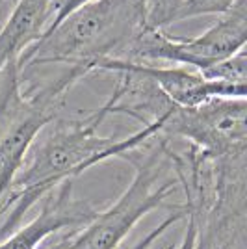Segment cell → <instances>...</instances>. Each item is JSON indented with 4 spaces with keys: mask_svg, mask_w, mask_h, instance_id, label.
Wrapping results in <instances>:
<instances>
[{
    "mask_svg": "<svg viewBox=\"0 0 247 249\" xmlns=\"http://www.w3.org/2000/svg\"><path fill=\"white\" fill-rule=\"evenodd\" d=\"M147 30L145 0H95L41 36L17 65L21 73L34 65H63L88 76L101 60H124Z\"/></svg>",
    "mask_w": 247,
    "mask_h": 249,
    "instance_id": "2",
    "label": "cell"
},
{
    "mask_svg": "<svg viewBox=\"0 0 247 249\" xmlns=\"http://www.w3.org/2000/svg\"><path fill=\"white\" fill-rule=\"evenodd\" d=\"M95 216L97 210L88 201L72 197V180H67L45 197L39 214L30 223L0 240V249H37L47 238L65 229H82Z\"/></svg>",
    "mask_w": 247,
    "mask_h": 249,
    "instance_id": "8",
    "label": "cell"
},
{
    "mask_svg": "<svg viewBox=\"0 0 247 249\" xmlns=\"http://www.w3.org/2000/svg\"><path fill=\"white\" fill-rule=\"evenodd\" d=\"M78 229H69L67 232H58V236L47 238L37 249H72V242Z\"/></svg>",
    "mask_w": 247,
    "mask_h": 249,
    "instance_id": "16",
    "label": "cell"
},
{
    "mask_svg": "<svg viewBox=\"0 0 247 249\" xmlns=\"http://www.w3.org/2000/svg\"><path fill=\"white\" fill-rule=\"evenodd\" d=\"M132 71L149 78L178 108H195L214 99H247V86L206 80L203 74L182 65H151L121 58H108L93 65L91 73Z\"/></svg>",
    "mask_w": 247,
    "mask_h": 249,
    "instance_id": "7",
    "label": "cell"
},
{
    "mask_svg": "<svg viewBox=\"0 0 247 249\" xmlns=\"http://www.w3.org/2000/svg\"><path fill=\"white\" fill-rule=\"evenodd\" d=\"M182 0H145V22L149 30H165L176 22Z\"/></svg>",
    "mask_w": 247,
    "mask_h": 249,
    "instance_id": "11",
    "label": "cell"
},
{
    "mask_svg": "<svg viewBox=\"0 0 247 249\" xmlns=\"http://www.w3.org/2000/svg\"><path fill=\"white\" fill-rule=\"evenodd\" d=\"M95 0H54L52 4V15H51V22L47 26L45 34H49L51 30H54L63 19H67L71 13H74L76 10H80L82 6H88ZM43 34V36H45Z\"/></svg>",
    "mask_w": 247,
    "mask_h": 249,
    "instance_id": "14",
    "label": "cell"
},
{
    "mask_svg": "<svg viewBox=\"0 0 247 249\" xmlns=\"http://www.w3.org/2000/svg\"><path fill=\"white\" fill-rule=\"evenodd\" d=\"M171 110L123 140L99 136V126L110 115V101L86 117L56 121L32 151L28 164L21 167L0 205V240L21 227L22 218L60 184L110 158H123L160 134Z\"/></svg>",
    "mask_w": 247,
    "mask_h": 249,
    "instance_id": "1",
    "label": "cell"
},
{
    "mask_svg": "<svg viewBox=\"0 0 247 249\" xmlns=\"http://www.w3.org/2000/svg\"><path fill=\"white\" fill-rule=\"evenodd\" d=\"M0 80V205L10 194L37 136L56 119V112L71 89L60 74L39 89H24L17 63L2 71Z\"/></svg>",
    "mask_w": 247,
    "mask_h": 249,
    "instance_id": "3",
    "label": "cell"
},
{
    "mask_svg": "<svg viewBox=\"0 0 247 249\" xmlns=\"http://www.w3.org/2000/svg\"><path fill=\"white\" fill-rule=\"evenodd\" d=\"M6 2H13V0H0V6H4Z\"/></svg>",
    "mask_w": 247,
    "mask_h": 249,
    "instance_id": "17",
    "label": "cell"
},
{
    "mask_svg": "<svg viewBox=\"0 0 247 249\" xmlns=\"http://www.w3.org/2000/svg\"><path fill=\"white\" fill-rule=\"evenodd\" d=\"M236 2L238 0H182L176 22L203 15H225L229 10H232Z\"/></svg>",
    "mask_w": 247,
    "mask_h": 249,
    "instance_id": "12",
    "label": "cell"
},
{
    "mask_svg": "<svg viewBox=\"0 0 247 249\" xmlns=\"http://www.w3.org/2000/svg\"><path fill=\"white\" fill-rule=\"evenodd\" d=\"M247 0H238L225 15H219L208 30L195 37H178L165 30L143 32L130 47L124 60L132 62H167L195 71L234 56L246 49Z\"/></svg>",
    "mask_w": 247,
    "mask_h": 249,
    "instance_id": "5",
    "label": "cell"
},
{
    "mask_svg": "<svg viewBox=\"0 0 247 249\" xmlns=\"http://www.w3.org/2000/svg\"><path fill=\"white\" fill-rule=\"evenodd\" d=\"M186 216H188V210H186V207L175 208V210H173V212H171V214H169L164 221H160L155 229H151V231L145 234L143 238L140 240L134 248H130V249H151L153 246H155V242H158V240L162 238V236H164L169 229L175 227L176 223H178V221H182Z\"/></svg>",
    "mask_w": 247,
    "mask_h": 249,
    "instance_id": "13",
    "label": "cell"
},
{
    "mask_svg": "<svg viewBox=\"0 0 247 249\" xmlns=\"http://www.w3.org/2000/svg\"><path fill=\"white\" fill-rule=\"evenodd\" d=\"M123 158L134 166L132 182L115 203L97 212L89 223L76 231L72 249H117L136 223L160 207L178 184L176 177H165V171L173 164L164 136L141 158H134L130 153Z\"/></svg>",
    "mask_w": 247,
    "mask_h": 249,
    "instance_id": "4",
    "label": "cell"
},
{
    "mask_svg": "<svg viewBox=\"0 0 247 249\" xmlns=\"http://www.w3.org/2000/svg\"><path fill=\"white\" fill-rule=\"evenodd\" d=\"M164 138H182L206 158L247 155V99H214L195 108L175 106Z\"/></svg>",
    "mask_w": 247,
    "mask_h": 249,
    "instance_id": "6",
    "label": "cell"
},
{
    "mask_svg": "<svg viewBox=\"0 0 247 249\" xmlns=\"http://www.w3.org/2000/svg\"><path fill=\"white\" fill-rule=\"evenodd\" d=\"M52 4L54 0H15L8 21L0 28V74L39 41L51 22Z\"/></svg>",
    "mask_w": 247,
    "mask_h": 249,
    "instance_id": "9",
    "label": "cell"
},
{
    "mask_svg": "<svg viewBox=\"0 0 247 249\" xmlns=\"http://www.w3.org/2000/svg\"><path fill=\"white\" fill-rule=\"evenodd\" d=\"M206 80L212 82H225L234 86H247V56L246 49L236 52L234 56L227 58L223 62L208 67L205 71H199Z\"/></svg>",
    "mask_w": 247,
    "mask_h": 249,
    "instance_id": "10",
    "label": "cell"
},
{
    "mask_svg": "<svg viewBox=\"0 0 247 249\" xmlns=\"http://www.w3.org/2000/svg\"><path fill=\"white\" fill-rule=\"evenodd\" d=\"M186 210H188V216H186L188 225H186L184 236H182V240H180V244H178L176 249H197V246H199V229H197L195 214L188 207H186Z\"/></svg>",
    "mask_w": 247,
    "mask_h": 249,
    "instance_id": "15",
    "label": "cell"
}]
</instances>
